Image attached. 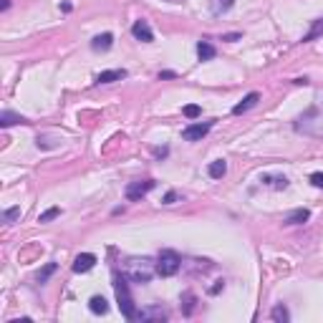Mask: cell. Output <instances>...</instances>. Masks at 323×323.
I'll use <instances>...</instances> for the list:
<instances>
[{"label": "cell", "instance_id": "cell-1", "mask_svg": "<svg viewBox=\"0 0 323 323\" xmlns=\"http://www.w3.org/2000/svg\"><path fill=\"white\" fill-rule=\"evenodd\" d=\"M114 290H116V300H119V310L126 320H137V305L129 290V278L119 270H114Z\"/></svg>", "mask_w": 323, "mask_h": 323}, {"label": "cell", "instance_id": "cell-2", "mask_svg": "<svg viewBox=\"0 0 323 323\" xmlns=\"http://www.w3.org/2000/svg\"><path fill=\"white\" fill-rule=\"evenodd\" d=\"M154 273H157V265L149 260V257H132V260H126V278L132 280V283H139V285H144V283H149L152 278H154Z\"/></svg>", "mask_w": 323, "mask_h": 323}, {"label": "cell", "instance_id": "cell-3", "mask_svg": "<svg viewBox=\"0 0 323 323\" xmlns=\"http://www.w3.org/2000/svg\"><path fill=\"white\" fill-rule=\"evenodd\" d=\"M157 275H162V278H172V275H177L179 273V268H182V257H179V252H174V250H162L159 255H157Z\"/></svg>", "mask_w": 323, "mask_h": 323}, {"label": "cell", "instance_id": "cell-4", "mask_svg": "<svg viewBox=\"0 0 323 323\" xmlns=\"http://www.w3.org/2000/svg\"><path fill=\"white\" fill-rule=\"evenodd\" d=\"M157 187V182L154 179H142V182H132L126 187V197L132 200V202H137V200H142L147 192H152Z\"/></svg>", "mask_w": 323, "mask_h": 323}, {"label": "cell", "instance_id": "cell-5", "mask_svg": "<svg viewBox=\"0 0 323 323\" xmlns=\"http://www.w3.org/2000/svg\"><path fill=\"white\" fill-rule=\"evenodd\" d=\"M212 129V121H200V124H189L184 132H182V139L184 142H200L202 137H207V132Z\"/></svg>", "mask_w": 323, "mask_h": 323}, {"label": "cell", "instance_id": "cell-6", "mask_svg": "<svg viewBox=\"0 0 323 323\" xmlns=\"http://www.w3.org/2000/svg\"><path fill=\"white\" fill-rule=\"evenodd\" d=\"M137 320H157V323H162V320H167V310L162 305H147V308L137 310Z\"/></svg>", "mask_w": 323, "mask_h": 323}, {"label": "cell", "instance_id": "cell-7", "mask_svg": "<svg viewBox=\"0 0 323 323\" xmlns=\"http://www.w3.org/2000/svg\"><path fill=\"white\" fill-rule=\"evenodd\" d=\"M132 33H134V38H137V41H142V43H152V41H154V33H152V28H149V23H147L144 18L134 21Z\"/></svg>", "mask_w": 323, "mask_h": 323}, {"label": "cell", "instance_id": "cell-8", "mask_svg": "<svg viewBox=\"0 0 323 323\" xmlns=\"http://www.w3.org/2000/svg\"><path fill=\"white\" fill-rule=\"evenodd\" d=\"M94 265H96V255L94 252H81L74 260V273H89Z\"/></svg>", "mask_w": 323, "mask_h": 323}, {"label": "cell", "instance_id": "cell-9", "mask_svg": "<svg viewBox=\"0 0 323 323\" xmlns=\"http://www.w3.org/2000/svg\"><path fill=\"white\" fill-rule=\"evenodd\" d=\"M257 101H260V94H257V91H250V94H247V96H245L240 104H235V106H232V114H235V116H240V114L250 111V109H252Z\"/></svg>", "mask_w": 323, "mask_h": 323}, {"label": "cell", "instance_id": "cell-10", "mask_svg": "<svg viewBox=\"0 0 323 323\" xmlns=\"http://www.w3.org/2000/svg\"><path fill=\"white\" fill-rule=\"evenodd\" d=\"M126 79V71L124 69H111V71H101L96 76V84H114V81H121Z\"/></svg>", "mask_w": 323, "mask_h": 323}, {"label": "cell", "instance_id": "cell-11", "mask_svg": "<svg viewBox=\"0 0 323 323\" xmlns=\"http://www.w3.org/2000/svg\"><path fill=\"white\" fill-rule=\"evenodd\" d=\"M308 220H310V210L298 207V210H293V212L285 217V225H305Z\"/></svg>", "mask_w": 323, "mask_h": 323}, {"label": "cell", "instance_id": "cell-12", "mask_svg": "<svg viewBox=\"0 0 323 323\" xmlns=\"http://www.w3.org/2000/svg\"><path fill=\"white\" fill-rule=\"evenodd\" d=\"M89 310H91L94 315H106V313H109V300H106L104 295H94V298L89 300Z\"/></svg>", "mask_w": 323, "mask_h": 323}, {"label": "cell", "instance_id": "cell-13", "mask_svg": "<svg viewBox=\"0 0 323 323\" xmlns=\"http://www.w3.org/2000/svg\"><path fill=\"white\" fill-rule=\"evenodd\" d=\"M13 124H28V119L21 116V114H13V111H3V114H0V126H3V129H8Z\"/></svg>", "mask_w": 323, "mask_h": 323}, {"label": "cell", "instance_id": "cell-14", "mask_svg": "<svg viewBox=\"0 0 323 323\" xmlns=\"http://www.w3.org/2000/svg\"><path fill=\"white\" fill-rule=\"evenodd\" d=\"M270 320H275V323H288V320H290V310H288V305H285V303L273 305V310H270Z\"/></svg>", "mask_w": 323, "mask_h": 323}, {"label": "cell", "instance_id": "cell-15", "mask_svg": "<svg viewBox=\"0 0 323 323\" xmlns=\"http://www.w3.org/2000/svg\"><path fill=\"white\" fill-rule=\"evenodd\" d=\"M114 46V36L111 33H101V36H96L94 41H91V48L94 51H109Z\"/></svg>", "mask_w": 323, "mask_h": 323}, {"label": "cell", "instance_id": "cell-16", "mask_svg": "<svg viewBox=\"0 0 323 323\" xmlns=\"http://www.w3.org/2000/svg\"><path fill=\"white\" fill-rule=\"evenodd\" d=\"M215 53H217V51H215V46H212L210 41H200V43H197V58H200V61H212Z\"/></svg>", "mask_w": 323, "mask_h": 323}, {"label": "cell", "instance_id": "cell-17", "mask_svg": "<svg viewBox=\"0 0 323 323\" xmlns=\"http://www.w3.org/2000/svg\"><path fill=\"white\" fill-rule=\"evenodd\" d=\"M225 172H227L225 159H215V162H210V167H207V174H210L212 179H222V177H225Z\"/></svg>", "mask_w": 323, "mask_h": 323}, {"label": "cell", "instance_id": "cell-18", "mask_svg": "<svg viewBox=\"0 0 323 323\" xmlns=\"http://www.w3.org/2000/svg\"><path fill=\"white\" fill-rule=\"evenodd\" d=\"M232 6H235V0H210V11H212V16H222V13H227Z\"/></svg>", "mask_w": 323, "mask_h": 323}, {"label": "cell", "instance_id": "cell-19", "mask_svg": "<svg viewBox=\"0 0 323 323\" xmlns=\"http://www.w3.org/2000/svg\"><path fill=\"white\" fill-rule=\"evenodd\" d=\"M320 36H323V18L313 21V28L303 36V43H310V41H315V38H320Z\"/></svg>", "mask_w": 323, "mask_h": 323}, {"label": "cell", "instance_id": "cell-20", "mask_svg": "<svg viewBox=\"0 0 323 323\" xmlns=\"http://www.w3.org/2000/svg\"><path fill=\"white\" fill-rule=\"evenodd\" d=\"M260 182H265V184H270V187H275V189H285V187H288V179H285V177H270V174H263Z\"/></svg>", "mask_w": 323, "mask_h": 323}, {"label": "cell", "instance_id": "cell-21", "mask_svg": "<svg viewBox=\"0 0 323 323\" xmlns=\"http://www.w3.org/2000/svg\"><path fill=\"white\" fill-rule=\"evenodd\" d=\"M56 268H58L56 263H46V268H43V270H41V273L36 275V280H38L41 285H43V283H48V278H51V275L56 273Z\"/></svg>", "mask_w": 323, "mask_h": 323}, {"label": "cell", "instance_id": "cell-22", "mask_svg": "<svg viewBox=\"0 0 323 323\" xmlns=\"http://www.w3.org/2000/svg\"><path fill=\"white\" fill-rule=\"evenodd\" d=\"M56 217H61V207H48L46 212L38 215V222H51V220H56Z\"/></svg>", "mask_w": 323, "mask_h": 323}, {"label": "cell", "instance_id": "cell-23", "mask_svg": "<svg viewBox=\"0 0 323 323\" xmlns=\"http://www.w3.org/2000/svg\"><path fill=\"white\" fill-rule=\"evenodd\" d=\"M182 114H184L187 119H197V116H202V106H197V104H187V106L182 109Z\"/></svg>", "mask_w": 323, "mask_h": 323}, {"label": "cell", "instance_id": "cell-24", "mask_svg": "<svg viewBox=\"0 0 323 323\" xmlns=\"http://www.w3.org/2000/svg\"><path fill=\"white\" fill-rule=\"evenodd\" d=\"M3 220H6L8 225H13L16 220H21V207H8V210L3 212Z\"/></svg>", "mask_w": 323, "mask_h": 323}, {"label": "cell", "instance_id": "cell-25", "mask_svg": "<svg viewBox=\"0 0 323 323\" xmlns=\"http://www.w3.org/2000/svg\"><path fill=\"white\" fill-rule=\"evenodd\" d=\"M182 300H184V315H192V310H195V295H192V293H184L182 295Z\"/></svg>", "mask_w": 323, "mask_h": 323}, {"label": "cell", "instance_id": "cell-26", "mask_svg": "<svg viewBox=\"0 0 323 323\" xmlns=\"http://www.w3.org/2000/svg\"><path fill=\"white\" fill-rule=\"evenodd\" d=\"M310 184L318 187V189H323V172H313L310 174Z\"/></svg>", "mask_w": 323, "mask_h": 323}, {"label": "cell", "instance_id": "cell-27", "mask_svg": "<svg viewBox=\"0 0 323 323\" xmlns=\"http://www.w3.org/2000/svg\"><path fill=\"white\" fill-rule=\"evenodd\" d=\"M179 200V195H177V192H167V195H164V200H162V205H174Z\"/></svg>", "mask_w": 323, "mask_h": 323}, {"label": "cell", "instance_id": "cell-28", "mask_svg": "<svg viewBox=\"0 0 323 323\" xmlns=\"http://www.w3.org/2000/svg\"><path fill=\"white\" fill-rule=\"evenodd\" d=\"M222 288H225V283H222V280H217V283H215V285L210 288V293H212V295H217V293H220Z\"/></svg>", "mask_w": 323, "mask_h": 323}, {"label": "cell", "instance_id": "cell-29", "mask_svg": "<svg viewBox=\"0 0 323 323\" xmlns=\"http://www.w3.org/2000/svg\"><path fill=\"white\" fill-rule=\"evenodd\" d=\"M167 154H169V149H167V147H162V149H154V157H159V159H162V157H167Z\"/></svg>", "mask_w": 323, "mask_h": 323}, {"label": "cell", "instance_id": "cell-30", "mask_svg": "<svg viewBox=\"0 0 323 323\" xmlns=\"http://www.w3.org/2000/svg\"><path fill=\"white\" fill-rule=\"evenodd\" d=\"M174 76H177L174 71H162V74H159V79H174Z\"/></svg>", "mask_w": 323, "mask_h": 323}, {"label": "cell", "instance_id": "cell-31", "mask_svg": "<svg viewBox=\"0 0 323 323\" xmlns=\"http://www.w3.org/2000/svg\"><path fill=\"white\" fill-rule=\"evenodd\" d=\"M240 33H230V36H222V41H237Z\"/></svg>", "mask_w": 323, "mask_h": 323}, {"label": "cell", "instance_id": "cell-32", "mask_svg": "<svg viewBox=\"0 0 323 323\" xmlns=\"http://www.w3.org/2000/svg\"><path fill=\"white\" fill-rule=\"evenodd\" d=\"M11 8V0H3V3H0V11H8Z\"/></svg>", "mask_w": 323, "mask_h": 323}, {"label": "cell", "instance_id": "cell-33", "mask_svg": "<svg viewBox=\"0 0 323 323\" xmlns=\"http://www.w3.org/2000/svg\"><path fill=\"white\" fill-rule=\"evenodd\" d=\"M167 3H184V0H167Z\"/></svg>", "mask_w": 323, "mask_h": 323}]
</instances>
